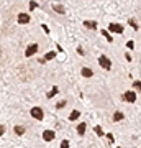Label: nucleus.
Masks as SVG:
<instances>
[{"instance_id": "nucleus-1", "label": "nucleus", "mask_w": 141, "mask_h": 148, "mask_svg": "<svg viewBox=\"0 0 141 148\" xmlns=\"http://www.w3.org/2000/svg\"><path fill=\"white\" fill-rule=\"evenodd\" d=\"M33 119H36V120H43V109L41 107H31V110H30Z\"/></svg>"}, {"instance_id": "nucleus-2", "label": "nucleus", "mask_w": 141, "mask_h": 148, "mask_svg": "<svg viewBox=\"0 0 141 148\" xmlns=\"http://www.w3.org/2000/svg\"><path fill=\"white\" fill-rule=\"evenodd\" d=\"M99 64H100L104 69H107V71L112 68V61H110L107 56H100V58H99Z\"/></svg>"}, {"instance_id": "nucleus-3", "label": "nucleus", "mask_w": 141, "mask_h": 148, "mask_svg": "<svg viewBox=\"0 0 141 148\" xmlns=\"http://www.w3.org/2000/svg\"><path fill=\"white\" fill-rule=\"evenodd\" d=\"M108 30L110 32H113V33H123V25H120V23H110L108 25Z\"/></svg>"}, {"instance_id": "nucleus-4", "label": "nucleus", "mask_w": 141, "mask_h": 148, "mask_svg": "<svg viewBox=\"0 0 141 148\" xmlns=\"http://www.w3.org/2000/svg\"><path fill=\"white\" fill-rule=\"evenodd\" d=\"M123 101H126V102H135V101H136V92H133V90H126L125 94H123Z\"/></svg>"}, {"instance_id": "nucleus-5", "label": "nucleus", "mask_w": 141, "mask_h": 148, "mask_svg": "<svg viewBox=\"0 0 141 148\" xmlns=\"http://www.w3.org/2000/svg\"><path fill=\"white\" fill-rule=\"evenodd\" d=\"M43 140L44 142H52L54 140V132L52 130H44L43 132Z\"/></svg>"}, {"instance_id": "nucleus-6", "label": "nucleus", "mask_w": 141, "mask_h": 148, "mask_svg": "<svg viewBox=\"0 0 141 148\" xmlns=\"http://www.w3.org/2000/svg\"><path fill=\"white\" fill-rule=\"evenodd\" d=\"M36 51H38V45H30L26 48L25 56H33V54H36Z\"/></svg>"}, {"instance_id": "nucleus-7", "label": "nucleus", "mask_w": 141, "mask_h": 148, "mask_svg": "<svg viewBox=\"0 0 141 148\" xmlns=\"http://www.w3.org/2000/svg\"><path fill=\"white\" fill-rule=\"evenodd\" d=\"M30 21V15L28 13H20L18 15V23H28Z\"/></svg>"}, {"instance_id": "nucleus-8", "label": "nucleus", "mask_w": 141, "mask_h": 148, "mask_svg": "<svg viewBox=\"0 0 141 148\" xmlns=\"http://www.w3.org/2000/svg\"><path fill=\"white\" fill-rule=\"evenodd\" d=\"M82 76L84 77H92L94 76V71L90 68H82Z\"/></svg>"}, {"instance_id": "nucleus-9", "label": "nucleus", "mask_w": 141, "mask_h": 148, "mask_svg": "<svg viewBox=\"0 0 141 148\" xmlns=\"http://www.w3.org/2000/svg\"><path fill=\"white\" fill-rule=\"evenodd\" d=\"M52 10H56L58 13H61V15H64V13H66L64 7H63V5H59V3H52Z\"/></svg>"}, {"instance_id": "nucleus-10", "label": "nucleus", "mask_w": 141, "mask_h": 148, "mask_svg": "<svg viewBox=\"0 0 141 148\" xmlns=\"http://www.w3.org/2000/svg\"><path fill=\"white\" fill-rule=\"evenodd\" d=\"M84 27L85 28H90V30H97V21H84Z\"/></svg>"}, {"instance_id": "nucleus-11", "label": "nucleus", "mask_w": 141, "mask_h": 148, "mask_svg": "<svg viewBox=\"0 0 141 148\" xmlns=\"http://www.w3.org/2000/svg\"><path fill=\"white\" fill-rule=\"evenodd\" d=\"M123 119H125L123 112H115V114H113V122H121Z\"/></svg>"}, {"instance_id": "nucleus-12", "label": "nucleus", "mask_w": 141, "mask_h": 148, "mask_svg": "<svg viewBox=\"0 0 141 148\" xmlns=\"http://www.w3.org/2000/svg\"><path fill=\"white\" fill-rule=\"evenodd\" d=\"M13 132H15L16 135H23V133H25V127H23V125H16V127L13 128Z\"/></svg>"}, {"instance_id": "nucleus-13", "label": "nucleus", "mask_w": 141, "mask_h": 148, "mask_svg": "<svg viewBox=\"0 0 141 148\" xmlns=\"http://www.w3.org/2000/svg\"><path fill=\"white\" fill-rule=\"evenodd\" d=\"M59 92V89H58V86H54V87H52L51 90H49V92H48V99H51V97H54V95L58 94Z\"/></svg>"}, {"instance_id": "nucleus-14", "label": "nucleus", "mask_w": 141, "mask_h": 148, "mask_svg": "<svg viewBox=\"0 0 141 148\" xmlns=\"http://www.w3.org/2000/svg\"><path fill=\"white\" fill-rule=\"evenodd\" d=\"M79 117H80V112H79V110H74L72 114L69 115V120H71V122H72V120H77Z\"/></svg>"}, {"instance_id": "nucleus-15", "label": "nucleus", "mask_w": 141, "mask_h": 148, "mask_svg": "<svg viewBox=\"0 0 141 148\" xmlns=\"http://www.w3.org/2000/svg\"><path fill=\"white\" fill-rule=\"evenodd\" d=\"M85 128H87L85 127V123H79L77 125V133L79 135H84V133H85Z\"/></svg>"}, {"instance_id": "nucleus-16", "label": "nucleus", "mask_w": 141, "mask_h": 148, "mask_svg": "<svg viewBox=\"0 0 141 148\" xmlns=\"http://www.w3.org/2000/svg\"><path fill=\"white\" fill-rule=\"evenodd\" d=\"M102 35H104L105 38H107V41H113V38H112V35H110L107 30H102Z\"/></svg>"}, {"instance_id": "nucleus-17", "label": "nucleus", "mask_w": 141, "mask_h": 148, "mask_svg": "<svg viewBox=\"0 0 141 148\" xmlns=\"http://www.w3.org/2000/svg\"><path fill=\"white\" fill-rule=\"evenodd\" d=\"M94 132L97 133L99 137H102V135H104V130H102V127H99V125H95V127H94Z\"/></svg>"}, {"instance_id": "nucleus-18", "label": "nucleus", "mask_w": 141, "mask_h": 148, "mask_svg": "<svg viewBox=\"0 0 141 148\" xmlns=\"http://www.w3.org/2000/svg\"><path fill=\"white\" fill-rule=\"evenodd\" d=\"M54 56H56V53H54V51H49V53H46L44 59H54Z\"/></svg>"}, {"instance_id": "nucleus-19", "label": "nucleus", "mask_w": 141, "mask_h": 148, "mask_svg": "<svg viewBox=\"0 0 141 148\" xmlns=\"http://www.w3.org/2000/svg\"><path fill=\"white\" fill-rule=\"evenodd\" d=\"M128 23H130V25H131L133 28H135V30H138V23H136V21L133 20V18H130V20H128Z\"/></svg>"}, {"instance_id": "nucleus-20", "label": "nucleus", "mask_w": 141, "mask_h": 148, "mask_svg": "<svg viewBox=\"0 0 141 148\" xmlns=\"http://www.w3.org/2000/svg\"><path fill=\"white\" fill-rule=\"evenodd\" d=\"M133 86H135V89L141 90V81H135V82H133Z\"/></svg>"}, {"instance_id": "nucleus-21", "label": "nucleus", "mask_w": 141, "mask_h": 148, "mask_svg": "<svg viewBox=\"0 0 141 148\" xmlns=\"http://www.w3.org/2000/svg\"><path fill=\"white\" fill-rule=\"evenodd\" d=\"M61 148H69V142H67V140H63V143H61Z\"/></svg>"}, {"instance_id": "nucleus-22", "label": "nucleus", "mask_w": 141, "mask_h": 148, "mask_svg": "<svg viewBox=\"0 0 141 148\" xmlns=\"http://www.w3.org/2000/svg\"><path fill=\"white\" fill-rule=\"evenodd\" d=\"M64 106H66V101H61L59 104H56V107H58V109H63Z\"/></svg>"}, {"instance_id": "nucleus-23", "label": "nucleus", "mask_w": 141, "mask_h": 148, "mask_svg": "<svg viewBox=\"0 0 141 148\" xmlns=\"http://www.w3.org/2000/svg\"><path fill=\"white\" fill-rule=\"evenodd\" d=\"M107 138H108V142H110V143H113V140H115V138H113V135H112V133H107Z\"/></svg>"}, {"instance_id": "nucleus-24", "label": "nucleus", "mask_w": 141, "mask_h": 148, "mask_svg": "<svg viewBox=\"0 0 141 148\" xmlns=\"http://www.w3.org/2000/svg\"><path fill=\"white\" fill-rule=\"evenodd\" d=\"M5 133V125H0V137Z\"/></svg>"}, {"instance_id": "nucleus-25", "label": "nucleus", "mask_w": 141, "mask_h": 148, "mask_svg": "<svg viewBox=\"0 0 141 148\" xmlns=\"http://www.w3.org/2000/svg\"><path fill=\"white\" fill-rule=\"evenodd\" d=\"M36 7H38V3H35V2H33V3H30V10H35Z\"/></svg>"}, {"instance_id": "nucleus-26", "label": "nucleus", "mask_w": 141, "mask_h": 148, "mask_svg": "<svg viewBox=\"0 0 141 148\" xmlns=\"http://www.w3.org/2000/svg\"><path fill=\"white\" fill-rule=\"evenodd\" d=\"M126 46L131 49V48H135V43H133V41H128V43H126Z\"/></svg>"}, {"instance_id": "nucleus-27", "label": "nucleus", "mask_w": 141, "mask_h": 148, "mask_svg": "<svg viewBox=\"0 0 141 148\" xmlns=\"http://www.w3.org/2000/svg\"><path fill=\"white\" fill-rule=\"evenodd\" d=\"M77 53H79V54H84V49H82V48H80V46L77 48Z\"/></svg>"}, {"instance_id": "nucleus-28", "label": "nucleus", "mask_w": 141, "mask_h": 148, "mask_svg": "<svg viewBox=\"0 0 141 148\" xmlns=\"http://www.w3.org/2000/svg\"><path fill=\"white\" fill-rule=\"evenodd\" d=\"M118 148H120V147H118Z\"/></svg>"}]
</instances>
